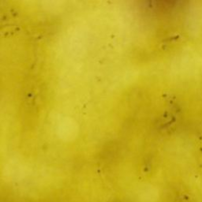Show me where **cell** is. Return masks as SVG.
I'll use <instances>...</instances> for the list:
<instances>
[{
    "mask_svg": "<svg viewBox=\"0 0 202 202\" xmlns=\"http://www.w3.org/2000/svg\"><path fill=\"white\" fill-rule=\"evenodd\" d=\"M157 91H158V89H157ZM158 93H159V92H158ZM159 95H160V94H159ZM160 100H161V99H160ZM161 103H162V101H161ZM162 106H163V103H162ZM163 107H164V106H163ZM162 109H163V111H164V115H167V114H166V113H165L164 108H162Z\"/></svg>",
    "mask_w": 202,
    "mask_h": 202,
    "instance_id": "obj_1",
    "label": "cell"
}]
</instances>
